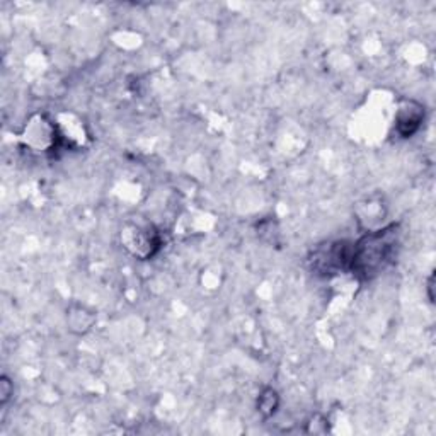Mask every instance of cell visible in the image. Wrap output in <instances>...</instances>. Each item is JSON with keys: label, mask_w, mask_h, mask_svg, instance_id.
Wrapping results in <instances>:
<instances>
[{"label": "cell", "mask_w": 436, "mask_h": 436, "mask_svg": "<svg viewBox=\"0 0 436 436\" xmlns=\"http://www.w3.org/2000/svg\"><path fill=\"white\" fill-rule=\"evenodd\" d=\"M397 246H399L397 223L366 234L353 246L349 269L363 280H372L393 261Z\"/></svg>", "instance_id": "6da1fadb"}, {"label": "cell", "mask_w": 436, "mask_h": 436, "mask_svg": "<svg viewBox=\"0 0 436 436\" xmlns=\"http://www.w3.org/2000/svg\"><path fill=\"white\" fill-rule=\"evenodd\" d=\"M0 396H2V404H6L7 399L13 396V385L7 380V377H2V382H0Z\"/></svg>", "instance_id": "277c9868"}, {"label": "cell", "mask_w": 436, "mask_h": 436, "mask_svg": "<svg viewBox=\"0 0 436 436\" xmlns=\"http://www.w3.org/2000/svg\"><path fill=\"white\" fill-rule=\"evenodd\" d=\"M278 404H280V397L275 389H264L261 392L260 399H257V411L261 412L264 418H269V416L275 414Z\"/></svg>", "instance_id": "3957f363"}, {"label": "cell", "mask_w": 436, "mask_h": 436, "mask_svg": "<svg viewBox=\"0 0 436 436\" xmlns=\"http://www.w3.org/2000/svg\"><path fill=\"white\" fill-rule=\"evenodd\" d=\"M424 118V110L419 104L416 103H406V106H403L397 113L396 126L397 131L403 138H409L411 135H414L421 126Z\"/></svg>", "instance_id": "7a4b0ae2"}]
</instances>
